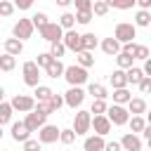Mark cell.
<instances>
[{
  "label": "cell",
  "mask_w": 151,
  "mask_h": 151,
  "mask_svg": "<svg viewBox=\"0 0 151 151\" xmlns=\"http://www.w3.org/2000/svg\"><path fill=\"white\" fill-rule=\"evenodd\" d=\"M64 78H66V83H68V85H85V83H87V68H85V66H80V64L66 66Z\"/></svg>",
  "instance_id": "6da1fadb"
},
{
  "label": "cell",
  "mask_w": 151,
  "mask_h": 151,
  "mask_svg": "<svg viewBox=\"0 0 151 151\" xmlns=\"http://www.w3.org/2000/svg\"><path fill=\"white\" fill-rule=\"evenodd\" d=\"M106 116L113 125H127L130 123V111H127L125 104H111L106 109Z\"/></svg>",
  "instance_id": "7a4b0ae2"
},
{
  "label": "cell",
  "mask_w": 151,
  "mask_h": 151,
  "mask_svg": "<svg viewBox=\"0 0 151 151\" xmlns=\"http://www.w3.org/2000/svg\"><path fill=\"white\" fill-rule=\"evenodd\" d=\"M64 33H66V31L61 28L59 21H50L47 26L40 28V38L47 40V42H59V40H64Z\"/></svg>",
  "instance_id": "3957f363"
},
{
  "label": "cell",
  "mask_w": 151,
  "mask_h": 151,
  "mask_svg": "<svg viewBox=\"0 0 151 151\" xmlns=\"http://www.w3.org/2000/svg\"><path fill=\"white\" fill-rule=\"evenodd\" d=\"M21 71H24V83L28 87H38L40 85V66L35 61H24Z\"/></svg>",
  "instance_id": "277c9868"
},
{
  "label": "cell",
  "mask_w": 151,
  "mask_h": 151,
  "mask_svg": "<svg viewBox=\"0 0 151 151\" xmlns=\"http://www.w3.org/2000/svg\"><path fill=\"white\" fill-rule=\"evenodd\" d=\"M12 109L14 111H19V113H28V111H33L35 109V97H31V94H14L12 97Z\"/></svg>",
  "instance_id": "5b68a950"
},
{
  "label": "cell",
  "mask_w": 151,
  "mask_h": 151,
  "mask_svg": "<svg viewBox=\"0 0 151 151\" xmlns=\"http://www.w3.org/2000/svg\"><path fill=\"white\" fill-rule=\"evenodd\" d=\"M92 127V113L90 111H76L73 116V130L76 134H87Z\"/></svg>",
  "instance_id": "8992f818"
},
{
  "label": "cell",
  "mask_w": 151,
  "mask_h": 151,
  "mask_svg": "<svg viewBox=\"0 0 151 151\" xmlns=\"http://www.w3.org/2000/svg\"><path fill=\"white\" fill-rule=\"evenodd\" d=\"M85 90L80 87V85H71L68 87V92L64 94V101H66V106H71V109H78L83 101H85Z\"/></svg>",
  "instance_id": "52a82bcc"
},
{
  "label": "cell",
  "mask_w": 151,
  "mask_h": 151,
  "mask_svg": "<svg viewBox=\"0 0 151 151\" xmlns=\"http://www.w3.org/2000/svg\"><path fill=\"white\" fill-rule=\"evenodd\" d=\"M33 21L31 19H19L14 26H12V35L14 38H19V40H28L31 35H33Z\"/></svg>",
  "instance_id": "ba28073f"
},
{
  "label": "cell",
  "mask_w": 151,
  "mask_h": 151,
  "mask_svg": "<svg viewBox=\"0 0 151 151\" xmlns=\"http://www.w3.org/2000/svg\"><path fill=\"white\" fill-rule=\"evenodd\" d=\"M134 35H137V26L134 24H127V21H120L116 26V33H113V38H118L120 42H132Z\"/></svg>",
  "instance_id": "9c48e42d"
},
{
  "label": "cell",
  "mask_w": 151,
  "mask_h": 151,
  "mask_svg": "<svg viewBox=\"0 0 151 151\" xmlns=\"http://www.w3.org/2000/svg\"><path fill=\"white\" fill-rule=\"evenodd\" d=\"M45 120H47V113H42V111H38V109L28 111V113H26V118H24V123L28 125V130H31V132H38V130L45 125Z\"/></svg>",
  "instance_id": "30bf717a"
},
{
  "label": "cell",
  "mask_w": 151,
  "mask_h": 151,
  "mask_svg": "<svg viewBox=\"0 0 151 151\" xmlns=\"http://www.w3.org/2000/svg\"><path fill=\"white\" fill-rule=\"evenodd\" d=\"M111 127H113V123L109 120V116H106V113H99V116H92V130H94L97 134H101V137H106V134L111 132Z\"/></svg>",
  "instance_id": "8fae6325"
},
{
  "label": "cell",
  "mask_w": 151,
  "mask_h": 151,
  "mask_svg": "<svg viewBox=\"0 0 151 151\" xmlns=\"http://www.w3.org/2000/svg\"><path fill=\"white\" fill-rule=\"evenodd\" d=\"M59 134H61V130H59L57 125H47V123L38 130V139H40L42 144H54V142L59 139Z\"/></svg>",
  "instance_id": "7c38bea8"
},
{
  "label": "cell",
  "mask_w": 151,
  "mask_h": 151,
  "mask_svg": "<svg viewBox=\"0 0 151 151\" xmlns=\"http://www.w3.org/2000/svg\"><path fill=\"white\" fill-rule=\"evenodd\" d=\"M64 45H66V50H71V52L78 54V52H83V35L71 28V31L64 33Z\"/></svg>",
  "instance_id": "4fadbf2b"
},
{
  "label": "cell",
  "mask_w": 151,
  "mask_h": 151,
  "mask_svg": "<svg viewBox=\"0 0 151 151\" xmlns=\"http://www.w3.org/2000/svg\"><path fill=\"white\" fill-rule=\"evenodd\" d=\"M9 132H12V139H14V142H21V144L31 137V130H28V125H26L24 120L12 123V130H9Z\"/></svg>",
  "instance_id": "5bb4252c"
},
{
  "label": "cell",
  "mask_w": 151,
  "mask_h": 151,
  "mask_svg": "<svg viewBox=\"0 0 151 151\" xmlns=\"http://www.w3.org/2000/svg\"><path fill=\"white\" fill-rule=\"evenodd\" d=\"M120 146H123L125 151H142V139H139V134H134V132H127V134H123V139H120Z\"/></svg>",
  "instance_id": "9a60e30c"
},
{
  "label": "cell",
  "mask_w": 151,
  "mask_h": 151,
  "mask_svg": "<svg viewBox=\"0 0 151 151\" xmlns=\"http://www.w3.org/2000/svg\"><path fill=\"white\" fill-rule=\"evenodd\" d=\"M120 50H123V42H120L118 38H104V40H101V52H104V54L116 57Z\"/></svg>",
  "instance_id": "2e32d148"
},
{
  "label": "cell",
  "mask_w": 151,
  "mask_h": 151,
  "mask_svg": "<svg viewBox=\"0 0 151 151\" xmlns=\"http://www.w3.org/2000/svg\"><path fill=\"white\" fill-rule=\"evenodd\" d=\"M104 144H106V142H104V137L94 132L92 137H85L83 149H85V151H104Z\"/></svg>",
  "instance_id": "e0dca14e"
},
{
  "label": "cell",
  "mask_w": 151,
  "mask_h": 151,
  "mask_svg": "<svg viewBox=\"0 0 151 151\" xmlns=\"http://www.w3.org/2000/svg\"><path fill=\"white\" fill-rule=\"evenodd\" d=\"M109 80H111L113 90H118V87H127V85H130V83H127V73H125V68H116V71L109 76Z\"/></svg>",
  "instance_id": "ac0fdd59"
},
{
  "label": "cell",
  "mask_w": 151,
  "mask_h": 151,
  "mask_svg": "<svg viewBox=\"0 0 151 151\" xmlns=\"http://www.w3.org/2000/svg\"><path fill=\"white\" fill-rule=\"evenodd\" d=\"M5 52L7 54H14V57H19L21 52H24V40H19V38H7L5 40Z\"/></svg>",
  "instance_id": "d6986e66"
},
{
  "label": "cell",
  "mask_w": 151,
  "mask_h": 151,
  "mask_svg": "<svg viewBox=\"0 0 151 151\" xmlns=\"http://www.w3.org/2000/svg\"><path fill=\"white\" fill-rule=\"evenodd\" d=\"M127 111H130L132 116H144V113H146V101H144L142 97H132V99L127 101Z\"/></svg>",
  "instance_id": "ffe728a7"
},
{
  "label": "cell",
  "mask_w": 151,
  "mask_h": 151,
  "mask_svg": "<svg viewBox=\"0 0 151 151\" xmlns=\"http://www.w3.org/2000/svg\"><path fill=\"white\" fill-rule=\"evenodd\" d=\"M64 71H66V66L61 64V59H54V61L45 68V76H47V78H61Z\"/></svg>",
  "instance_id": "44dd1931"
},
{
  "label": "cell",
  "mask_w": 151,
  "mask_h": 151,
  "mask_svg": "<svg viewBox=\"0 0 151 151\" xmlns=\"http://www.w3.org/2000/svg\"><path fill=\"white\" fill-rule=\"evenodd\" d=\"M125 73H127V83H130V85H139V83H142V78L146 76V73H144V68H139V66H130Z\"/></svg>",
  "instance_id": "7402d4cb"
},
{
  "label": "cell",
  "mask_w": 151,
  "mask_h": 151,
  "mask_svg": "<svg viewBox=\"0 0 151 151\" xmlns=\"http://www.w3.org/2000/svg\"><path fill=\"white\" fill-rule=\"evenodd\" d=\"M87 94H92V99H106L109 97V92H106V87L101 83H90L87 85Z\"/></svg>",
  "instance_id": "603a6c76"
},
{
  "label": "cell",
  "mask_w": 151,
  "mask_h": 151,
  "mask_svg": "<svg viewBox=\"0 0 151 151\" xmlns=\"http://www.w3.org/2000/svg\"><path fill=\"white\" fill-rule=\"evenodd\" d=\"M116 64H118V68H125V71H127L130 66H134V57L120 50V52L116 54Z\"/></svg>",
  "instance_id": "cb8c5ba5"
},
{
  "label": "cell",
  "mask_w": 151,
  "mask_h": 151,
  "mask_svg": "<svg viewBox=\"0 0 151 151\" xmlns=\"http://www.w3.org/2000/svg\"><path fill=\"white\" fill-rule=\"evenodd\" d=\"M14 66H17V57L14 54H0V71H5V73H9V71H14Z\"/></svg>",
  "instance_id": "d4e9b609"
},
{
  "label": "cell",
  "mask_w": 151,
  "mask_h": 151,
  "mask_svg": "<svg viewBox=\"0 0 151 151\" xmlns=\"http://www.w3.org/2000/svg\"><path fill=\"white\" fill-rule=\"evenodd\" d=\"M130 99H132V94H130L127 87H118V90H113V104H125V106H127Z\"/></svg>",
  "instance_id": "484cf974"
},
{
  "label": "cell",
  "mask_w": 151,
  "mask_h": 151,
  "mask_svg": "<svg viewBox=\"0 0 151 151\" xmlns=\"http://www.w3.org/2000/svg\"><path fill=\"white\" fill-rule=\"evenodd\" d=\"M59 24H61V28H64V31H71L78 21H76V14H73V12H64V14L59 17Z\"/></svg>",
  "instance_id": "4316f807"
},
{
  "label": "cell",
  "mask_w": 151,
  "mask_h": 151,
  "mask_svg": "<svg viewBox=\"0 0 151 151\" xmlns=\"http://www.w3.org/2000/svg\"><path fill=\"white\" fill-rule=\"evenodd\" d=\"M76 61H78L80 66H85V68H90V66H94V54H92V52H87V50H83V52H78V57H76Z\"/></svg>",
  "instance_id": "83f0119b"
},
{
  "label": "cell",
  "mask_w": 151,
  "mask_h": 151,
  "mask_svg": "<svg viewBox=\"0 0 151 151\" xmlns=\"http://www.w3.org/2000/svg\"><path fill=\"white\" fill-rule=\"evenodd\" d=\"M127 125H130V132H134V134H139V132H142V130L146 127V120H144V116H132Z\"/></svg>",
  "instance_id": "f1b7e54d"
},
{
  "label": "cell",
  "mask_w": 151,
  "mask_h": 151,
  "mask_svg": "<svg viewBox=\"0 0 151 151\" xmlns=\"http://www.w3.org/2000/svg\"><path fill=\"white\" fill-rule=\"evenodd\" d=\"M12 113H14L12 104H9V101H2V104H0V125L9 123V120H12Z\"/></svg>",
  "instance_id": "f546056e"
},
{
  "label": "cell",
  "mask_w": 151,
  "mask_h": 151,
  "mask_svg": "<svg viewBox=\"0 0 151 151\" xmlns=\"http://www.w3.org/2000/svg\"><path fill=\"white\" fill-rule=\"evenodd\" d=\"M109 2L106 0H94L92 2V12H94V17H104V14H109Z\"/></svg>",
  "instance_id": "4dcf8cb0"
},
{
  "label": "cell",
  "mask_w": 151,
  "mask_h": 151,
  "mask_svg": "<svg viewBox=\"0 0 151 151\" xmlns=\"http://www.w3.org/2000/svg\"><path fill=\"white\" fill-rule=\"evenodd\" d=\"M134 26H151V14L149 9H139L134 14Z\"/></svg>",
  "instance_id": "1f68e13d"
},
{
  "label": "cell",
  "mask_w": 151,
  "mask_h": 151,
  "mask_svg": "<svg viewBox=\"0 0 151 151\" xmlns=\"http://www.w3.org/2000/svg\"><path fill=\"white\" fill-rule=\"evenodd\" d=\"M97 45H99V40H97V35H94V33H83V50L92 52Z\"/></svg>",
  "instance_id": "d6a6232c"
},
{
  "label": "cell",
  "mask_w": 151,
  "mask_h": 151,
  "mask_svg": "<svg viewBox=\"0 0 151 151\" xmlns=\"http://www.w3.org/2000/svg\"><path fill=\"white\" fill-rule=\"evenodd\" d=\"M33 94H35V101H45V99H50L54 92H52V87H47V85H38Z\"/></svg>",
  "instance_id": "836d02e7"
},
{
  "label": "cell",
  "mask_w": 151,
  "mask_h": 151,
  "mask_svg": "<svg viewBox=\"0 0 151 151\" xmlns=\"http://www.w3.org/2000/svg\"><path fill=\"white\" fill-rule=\"evenodd\" d=\"M64 52H66L64 40H59V42H50V54H52L54 59H61V57H64Z\"/></svg>",
  "instance_id": "e575fe53"
},
{
  "label": "cell",
  "mask_w": 151,
  "mask_h": 151,
  "mask_svg": "<svg viewBox=\"0 0 151 151\" xmlns=\"http://www.w3.org/2000/svg\"><path fill=\"white\" fill-rule=\"evenodd\" d=\"M76 137H78V134H76V130H73V127H66V130H61V134H59V142L68 146V144H73V142H76Z\"/></svg>",
  "instance_id": "d590c367"
},
{
  "label": "cell",
  "mask_w": 151,
  "mask_h": 151,
  "mask_svg": "<svg viewBox=\"0 0 151 151\" xmlns=\"http://www.w3.org/2000/svg\"><path fill=\"white\" fill-rule=\"evenodd\" d=\"M92 17H94V12H92V9H80V12H76V21H78V24H83V26H87V24L92 21Z\"/></svg>",
  "instance_id": "8d00e7d4"
},
{
  "label": "cell",
  "mask_w": 151,
  "mask_h": 151,
  "mask_svg": "<svg viewBox=\"0 0 151 151\" xmlns=\"http://www.w3.org/2000/svg\"><path fill=\"white\" fill-rule=\"evenodd\" d=\"M31 21H33V26H35L38 31H40L42 26H47V24H50V19H47V14H45V12H35V14L31 17Z\"/></svg>",
  "instance_id": "74e56055"
},
{
  "label": "cell",
  "mask_w": 151,
  "mask_h": 151,
  "mask_svg": "<svg viewBox=\"0 0 151 151\" xmlns=\"http://www.w3.org/2000/svg\"><path fill=\"white\" fill-rule=\"evenodd\" d=\"M106 99H92V106H90V113L99 116V113H106Z\"/></svg>",
  "instance_id": "f35d334b"
},
{
  "label": "cell",
  "mask_w": 151,
  "mask_h": 151,
  "mask_svg": "<svg viewBox=\"0 0 151 151\" xmlns=\"http://www.w3.org/2000/svg\"><path fill=\"white\" fill-rule=\"evenodd\" d=\"M52 61H54V57H52L50 52H40V54L35 57V64H38L40 68H47V66H50Z\"/></svg>",
  "instance_id": "ab89813d"
},
{
  "label": "cell",
  "mask_w": 151,
  "mask_h": 151,
  "mask_svg": "<svg viewBox=\"0 0 151 151\" xmlns=\"http://www.w3.org/2000/svg\"><path fill=\"white\" fill-rule=\"evenodd\" d=\"M14 2L12 0H0V17H12L14 14Z\"/></svg>",
  "instance_id": "60d3db41"
},
{
  "label": "cell",
  "mask_w": 151,
  "mask_h": 151,
  "mask_svg": "<svg viewBox=\"0 0 151 151\" xmlns=\"http://www.w3.org/2000/svg\"><path fill=\"white\" fill-rule=\"evenodd\" d=\"M151 57V50L146 47V45H137V50H134V59H142V61H146Z\"/></svg>",
  "instance_id": "b9f144b4"
},
{
  "label": "cell",
  "mask_w": 151,
  "mask_h": 151,
  "mask_svg": "<svg viewBox=\"0 0 151 151\" xmlns=\"http://www.w3.org/2000/svg\"><path fill=\"white\" fill-rule=\"evenodd\" d=\"M40 146H42L40 139H31V137H28V139L24 142V151H40Z\"/></svg>",
  "instance_id": "7bdbcfd3"
},
{
  "label": "cell",
  "mask_w": 151,
  "mask_h": 151,
  "mask_svg": "<svg viewBox=\"0 0 151 151\" xmlns=\"http://www.w3.org/2000/svg\"><path fill=\"white\" fill-rule=\"evenodd\" d=\"M35 109H38V111H42V113H47V116H50V113H54V106H52V101H50V99L38 101V104H35Z\"/></svg>",
  "instance_id": "ee69618b"
},
{
  "label": "cell",
  "mask_w": 151,
  "mask_h": 151,
  "mask_svg": "<svg viewBox=\"0 0 151 151\" xmlns=\"http://www.w3.org/2000/svg\"><path fill=\"white\" fill-rule=\"evenodd\" d=\"M137 87H139V92H142V94H151V76H144V78H142V83H139Z\"/></svg>",
  "instance_id": "f6af8a7d"
},
{
  "label": "cell",
  "mask_w": 151,
  "mask_h": 151,
  "mask_svg": "<svg viewBox=\"0 0 151 151\" xmlns=\"http://www.w3.org/2000/svg\"><path fill=\"white\" fill-rule=\"evenodd\" d=\"M50 101H52V106H54V111H59V109H61V106L66 104L61 94H52V97H50Z\"/></svg>",
  "instance_id": "bcb514c9"
},
{
  "label": "cell",
  "mask_w": 151,
  "mask_h": 151,
  "mask_svg": "<svg viewBox=\"0 0 151 151\" xmlns=\"http://www.w3.org/2000/svg\"><path fill=\"white\" fill-rule=\"evenodd\" d=\"M73 5H76V12H80V9H92V0H73Z\"/></svg>",
  "instance_id": "7dc6e473"
},
{
  "label": "cell",
  "mask_w": 151,
  "mask_h": 151,
  "mask_svg": "<svg viewBox=\"0 0 151 151\" xmlns=\"http://www.w3.org/2000/svg\"><path fill=\"white\" fill-rule=\"evenodd\" d=\"M134 5H137V0H118L116 2V9H130Z\"/></svg>",
  "instance_id": "c3c4849f"
},
{
  "label": "cell",
  "mask_w": 151,
  "mask_h": 151,
  "mask_svg": "<svg viewBox=\"0 0 151 151\" xmlns=\"http://www.w3.org/2000/svg\"><path fill=\"white\" fill-rule=\"evenodd\" d=\"M12 2H14V7H19V9H31L35 0H12Z\"/></svg>",
  "instance_id": "681fc988"
},
{
  "label": "cell",
  "mask_w": 151,
  "mask_h": 151,
  "mask_svg": "<svg viewBox=\"0 0 151 151\" xmlns=\"http://www.w3.org/2000/svg\"><path fill=\"white\" fill-rule=\"evenodd\" d=\"M104 151H123V146H120V142L113 139V142H106L104 144Z\"/></svg>",
  "instance_id": "f907efd6"
},
{
  "label": "cell",
  "mask_w": 151,
  "mask_h": 151,
  "mask_svg": "<svg viewBox=\"0 0 151 151\" xmlns=\"http://www.w3.org/2000/svg\"><path fill=\"white\" fill-rule=\"evenodd\" d=\"M134 50H137V42H134V40H132V42H123V52H127V54L134 57Z\"/></svg>",
  "instance_id": "816d5d0a"
},
{
  "label": "cell",
  "mask_w": 151,
  "mask_h": 151,
  "mask_svg": "<svg viewBox=\"0 0 151 151\" xmlns=\"http://www.w3.org/2000/svg\"><path fill=\"white\" fill-rule=\"evenodd\" d=\"M142 137H144V139H149V137H151V123H146V127L142 130Z\"/></svg>",
  "instance_id": "f5cc1de1"
},
{
  "label": "cell",
  "mask_w": 151,
  "mask_h": 151,
  "mask_svg": "<svg viewBox=\"0 0 151 151\" xmlns=\"http://www.w3.org/2000/svg\"><path fill=\"white\" fill-rule=\"evenodd\" d=\"M142 68H144V73H146V76H151V57L144 61V66H142Z\"/></svg>",
  "instance_id": "db71d44e"
},
{
  "label": "cell",
  "mask_w": 151,
  "mask_h": 151,
  "mask_svg": "<svg viewBox=\"0 0 151 151\" xmlns=\"http://www.w3.org/2000/svg\"><path fill=\"white\" fill-rule=\"evenodd\" d=\"M137 5H139L142 9H149V7H151V0H137Z\"/></svg>",
  "instance_id": "11a10c76"
},
{
  "label": "cell",
  "mask_w": 151,
  "mask_h": 151,
  "mask_svg": "<svg viewBox=\"0 0 151 151\" xmlns=\"http://www.w3.org/2000/svg\"><path fill=\"white\" fill-rule=\"evenodd\" d=\"M54 2H57V5H59V7H68V5H71V2H73V0H54Z\"/></svg>",
  "instance_id": "9f6ffc18"
},
{
  "label": "cell",
  "mask_w": 151,
  "mask_h": 151,
  "mask_svg": "<svg viewBox=\"0 0 151 151\" xmlns=\"http://www.w3.org/2000/svg\"><path fill=\"white\" fill-rule=\"evenodd\" d=\"M2 101H5V87L0 85V104H2Z\"/></svg>",
  "instance_id": "6f0895ef"
},
{
  "label": "cell",
  "mask_w": 151,
  "mask_h": 151,
  "mask_svg": "<svg viewBox=\"0 0 151 151\" xmlns=\"http://www.w3.org/2000/svg\"><path fill=\"white\" fill-rule=\"evenodd\" d=\"M106 2H109V7H116V2H118V0H106Z\"/></svg>",
  "instance_id": "680465c9"
},
{
  "label": "cell",
  "mask_w": 151,
  "mask_h": 151,
  "mask_svg": "<svg viewBox=\"0 0 151 151\" xmlns=\"http://www.w3.org/2000/svg\"><path fill=\"white\" fill-rule=\"evenodd\" d=\"M146 123H151V111H149V113H146Z\"/></svg>",
  "instance_id": "91938a15"
},
{
  "label": "cell",
  "mask_w": 151,
  "mask_h": 151,
  "mask_svg": "<svg viewBox=\"0 0 151 151\" xmlns=\"http://www.w3.org/2000/svg\"><path fill=\"white\" fill-rule=\"evenodd\" d=\"M146 144H149V151H151V137H149V139H146Z\"/></svg>",
  "instance_id": "94428289"
},
{
  "label": "cell",
  "mask_w": 151,
  "mask_h": 151,
  "mask_svg": "<svg viewBox=\"0 0 151 151\" xmlns=\"http://www.w3.org/2000/svg\"><path fill=\"white\" fill-rule=\"evenodd\" d=\"M0 139H2V125H0Z\"/></svg>",
  "instance_id": "6125c7cd"
},
{
  "label": "cell",
  "mask_w": 151,
  "mask_h": 151,
  "mask_svg": "<svg viewBox=\"0 0 151 151\" xmlns=\"http://www.w3.org/2000/svg\"><path fill=\"white\" fill-rule=\"evenodd\" d=\"M0 73H2V71H0Z\"/></svg>",
  "instance_id": "be15d7a7"
}]
</instances>
